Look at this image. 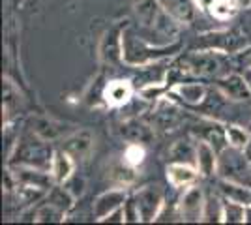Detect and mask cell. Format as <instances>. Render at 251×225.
Returning <instances> with one entry per match:
<instances>
[{
  "label": "cell",
  "mask_w": 251,
  "mask_h": 225,
  "mask_svg": "<svg viewBox=\"0 0 251 225\" xmlns=\"http://www.w3.org/2000/svg\"><path fill=\"white\" fill-rule=\"evenodd\" d=\"M133 11L139 25L137 32L145 40L154 45L178 43L180 21L159 4V0H137Z\"/></svg>",
  "instance_id": "obj_1"
},
{
  "label": "cell",
  "mask_w": 251,
  "mask_h": 225,
  "mask_svg": "<svg viewBox=\"0 0 251 225\" xmlns=\"http://www.w3.org/2000/svg\"><path fill=\"white\" fill-rule=\"evenodd\" d=\"M176 49L178 43H173V45H154L148 40H145L133 26H124L122 53H124L126 64L143 68V66L163 60L167 54H173Z\"/></svg>",
  "instance_id": "obj_2"
},
{
  "label": "cell",
  "mask_w": 251,
  "mask_h": 225,
  "mask_svg": "<svg viewBox=\"0 0 251 225\" xmlns=\"http://www.w3.org/2000/svg\"><path fill=\"white\" fill-rule=\"evenodd\" d=\"M52 152L47 141L38 137L36 133L23 135L17 139L15 147L10 154L8 165H26V167H38V169H51Z\"/></svg>",
  "instance_id": "obj_3"
},
{
  "label": "cell",
  "mask_w": 251,
  "mask_h": 225,
  "mask_svg": "<svg viewBox=\"0 0 251 225\" xmlns=\"http://www.w3.org/2000/svg\"><path fill=\"white\" fill-rule=\"evenodd\" d=\"M227 54L218 49H201L191 51L182 58V72L195 77H214L218 79L227 72Z\"/></svg>",
  "instance_id": "obj_4"
},
{
  "label": "cell",
  "mask_w": 251,
  "mask_h": 225,
  "mask_svg": "<svg viewBox=\"0 0 251 225\" xmlns=\"http://www.w3.org/2000/svg\"><path fill=\"white\" fill-rule=\"evenodd\" d=\"M218 176L230 182H240L251 186V163L244 150L227 145L218 158Z\"/></svg>",
  "instance_id": "obj_5"
},
{
  "label": "cell",
  "mask_w": 251,
  "mask_h": 225,
  "mask_svg": "<svg viewBox=\"0 0 251 225\" xmlns=\"http://www.w3.org/2000/svg\"><path fill=\"white\" fill-rule=\"evenodd\" d=\"M133 197L141 212V222L143 224H152L156 222L161 208L165 206V192L159 184H147L133 192Z\"/></svg>",
  "instance_id": "obj_6"
},
{
  "label": "cell",
  "mask_w": 251,
  "mask_h": 225,
  "mask_svg": "<svg viewBox=\"0 0 251 225\" xmlns=\"http://www.w3.org/2000/svg\"><path fill=\"white\" fill-rule=\"evenodd\" d=\"M204 206H206V193L197 184H191L184 188L182 197L178 199L176 210L180 222H202L204 218Z\"/></svg>",
  "instance_id": "obj_7"
},
{
  "label": "cell",
  "mask_w": 251,
  "mask_h": 225,
  "mask_svg": "<svg viewBox=\"0 0 251 225\" xmlns=\"http://www.w3.org/2000/svg\"><path fill=\"white\" fill-rule=\"evenodd\" d=\"M182 109L176 105V100H169V98H159L156 101V107L152 109V115H150V124L154 126V129L157 131H173L180 126L182 122Z\"/></svg>",
  "instance_id": "obj_8"
},
{
  "label": "cell",
  "mask_w": 251,
  "mask_h": 225,
  "mask_svg": "<svg viewBox=\"0 0 251 225\" xmlns=\"http://www.w3.org/2000/svg\"><path fill=\"white\" fill-rule=\"evenodd\" d=\"M214 86L232 103H251V86L244 74L229 72V74L218 77Z\"/></svg>",
  "instance_id": "obj_9"
},
{
  "label": "cell",
  "mask_w": 251,
  "mask_h": 225,
  "mask_svg": "<svg viewBox=\"0 0 251 225\" xmlns=\"http://www.w3.org/2000/svg\"><path fill=\"white\" fill-rule=\"evenodd\" d=\"M74 129H77L75 126L62 122L58 118L49 117V115H38L30 120V131L36 133L38 137H42L47 143H54V141H62L64 137H68Z\"/></svg>",
  "instance_id": "obj_10"
},
{
  "label": "cell",
  "mask_w": 251,
  "mask_h": 225,
  "mask_svg": "<svg viewBox=\"0 0 251 225\" xmlns=\"http://www.w3.org/2000/svg\"><path fill=\"white\" fill-rule=\"evenodd\" d=\"M122 34H124V26L122 25H115L111 26L107 32L103 34V38L100 40V60L103 64L116 66L120 62H124V53H122Z\"/></svg>",
  "instance_id": "obj_11"
},
{
  "label": "cell",
  "mask_w": 251,
  "mask_h": 225,
  "mask_svg": "<svg viewBox=\"0 0 251 225\" xmlns=\"http://www.w3.org/2000/svg\"><path fill=\"white\" fill-rule=\"evenodd\" d=\"M8 173L15 184L36 186V188H43V190H51L54 186V178L49 169H38V167H26V165H8Z\"/></svg>",
  "instance_id": "obj_12"
},
{
  "label": "cell",
  "mask_w": 251,
  "mask_h": 225,
  "mask_svg": "<svg viewBox=\"0 0 251 225\" xmlns=\"http://www.w3.org/2000/svg\"><path fill=\"white\" fill-rule=\"evenodd\" d=\"M210 88L204 83H175L169 86V96L173 100H176L180 103L188 105V107H197L202 105L208 98Z\"/></svg>",
  "instance_id": "obj_13"
},
{
  "label": "cell",
  "mask_w": 251,
  "mask_h": 225,
  "mask_svg": "<svg viewBox=\"0 0 251 225\" xmlns=\"http://www.w3.org/2000/svg\"><path fill=\"white\" fill-rule=\"evenodd\" d=\"M129 197V193L124 188H111L101 192L92 203V216L96 222H103L111 212H115L118 208H122L126 199Z\"/></svg>",
  "instance_id": "obj_14"
},
{
  "label": "cell",
  "mask_w": 251,
  "mask_h": 225,
  "mask_svg": "<svg viewBox=\"0 0 251 225\" xmlns=\"http://www.w3.org/2000/svg\"><path fill=\"white\" fill-rule=\"evenodd\" d=\"M60 149L66 150L75 161H84L94 149V135L88 129H74L68 137L62 139Z\"/></svg>",
  "instance_id": "obj_15"
},
{
  "label": "cell",
  "mask_w": 251,
  "mask_h": 225,
  "mask_svg": "<svg viewBox=\"0 0 251 225\" xmlns=\"http://www.w3.org/2000/svg\"><path fill=\"white\" fill-rule=\"evenodd\" d=\"M120 135L127 143H148L154 137V126L141 118H126L120 124Z\"/></svg>",
  "instance_id": "obj_16"
},
{
  "label": "cell",
  "mask_w": 251,
  "mask_h": 225,
  "mask_svg": "<svg viewBox=\"0 0 251 225\" xmlns=\"http://www.w3.org/2000/svg\"><path fill=\"white\" fill-rule=\"evenodd\" d=\"M218 158L220 152L216 150V147L208 143L206 139H197V169H199L201 176H214L218 175Z\"/></svg>",
  "instance_id": "obj_17"
},
{
  "label": "cell",
  "mask_w": 251,
  "mask_h": 225,
  "mask_svg": "<svg viewBox=\"0 0 251 225\" xmlns=\"http://www.w3.org/2000/svg\"><path fill=\"white\" fill-rule=\"evenodd\" d=\"M133 98V83L127 79L109 81L103 88V100L111 107H122Z\"/></svg>",
  "instance_id": "obj_18"
},
{
  "label": "cell",
  "mask_w": 251,
  "mask_h": 225,
  "mask_svg": "<svg viewBox=\"0 0 251 225\" xmlns=\"http://www.w3.org/2000/svg\"><path fill=\"white\" fill-rule=\"evenodd\" d=\"M201 176L199 169L189 163H180V161H171L167 167V180L175 188H188L191 184L197 182Z\"/></svg>",
  "instance_id": "obj_19"
},
{
  "label": "cell",
  "mask_w": 251,
  "mask_h": 225,
  "mask_svg": "<svg viewBox=\"0 0 251 225\" xmlns=\"http://www.w3.org/2000/svg\"><path fill=\"white\" fill-rule=\"evenodd\" d=\"M167 158L169 161H180V163L195 165V161H197V139H191V137L176 139L171 145Z\"/></svg>",
  "instance_id": "obj_20"
},
{
  "label": "cell",
  "mask_w": 251,
  "mask_h": 225,
  "mask_svg": "<svg viewBox=\"0 0 251 225\" xmlns=\"http://www.w3.org/2000/svg\"><path fill=\"white\" fill-rule=\"evenodd\" d=\"M75 163H77V161H75L66 150H62V149L54 150L52 161H51V169H49L52 175V178H54V184H64L68 178H72L75 171Z\"/></svg>",
  "instance_id": "obj_21"
},
{
  "label": "cell",
  "mask_w": 251,
  "mask_h": 225,
  "mask_svg": "<svg viewBox=\"0 0 251 225\" xmlns=\"http://www.w3.org/2000/svg\"><path fill=\"white\" fill-rule=\"evenodd\" d=\"M220 193L225 197V199H230V201H238V203L250 204L251 203V186L248 184H240V182H230V180H223L220 178Z\"/></svg>",
  "instance_id": "obj_22"
},
{
  "label": "cell",
  "mask_w": 251,
  "mask_h": 225,
  "mask_svg": "<svg viewBox=\"0 0 251 225\" xmlns=\"http://www.w3.org/2000/svg\"><path fill=\"white\" fill-rule=\"evenodd\" d=\"M159 4L180 23H189L197 10L195 0H159Z\"/></svg>",
  "instance_id": "obj_23"
},
{
  "label": "cell",
  "mask_w": 251,
  "mask_h": 225,
  "mask_svg": "<svg viewBox=\"0 0 251 225\" xmlns=\"http://www.w3.org/2000/svg\"><path fill=\"white\" fill-rule=\"evenodd\" d=\"M45 201L56 204L58 208H62L64 212H70L75 206V201H77V199H75L74 193L70 192L64 184H54L51 190H49V193H47Z\"/></svg>",
  "instance_id": "obj_24"
},
{
  "label": "cell",
  "mask_w": 251,
  "mask_h": 225,
  "mask_svg": "<svg viewBox=\"0 0 251 225\" xmlns=\"http://www.w3.org/2000/svg\"><path fill=\"white\" fill-rule=\"evenodd\" d=\"M66 214H68V212H64L62 208H58L56 204L45 201V204H42V206L36 210L34 222H36V224H60V222L66 220Z\"/></svg>",
  "instance_id": "obj_25"
},
{
  "label": "cell",
  "mask_w": 251,
  "mask_h": 225,
  "mask_svg": "<svg viewBox=\"0 0 251 225\" xmlns=\"http://www.w3.org/2000/svg\"><path fill=\"white\" fill-rule=\"evenodd\" d=\"M223 224H246V204L223 197Z\"/></svg>",
  "instance_id": "obj_26"
},
{
  "label": "cell",
  "mask_w": 251,
  "mask_h": 225,
  "mask_svg": "<svg viewBox=\"0 0 251 225\" xmlns=\"http://www.w3.org/2000/svg\"><path fill=\"white\" fill-rule=\"evenodd\" d=\"M202 222L223 224V197H221V193H210V195H206V206H204Z\"/></svg>",
  "instance_id": "obj_27"
},
{
  "label": "cell",
  "mask_w": 251,
  "mask_h": 225,
  "mask_svg": "<svg viewBox=\"0 0 251 225\" xmlns=\"http://www.w3.org/2000/svg\"><path fill=\"white\" fill-rule=\"evenodd\" d=\"M225 135H227V143H229L230 147L244 150L251 137V131L248 128L236 126V124H227L225 126Z\"/></svg>",
  "instance_id": "obj_28"
},
{
  "label": "cell",
  "mask_w": 251,
  "mask_h": 225,
  "mask_svg": "<svg viewBox=\"0 0 251 225\" xmlns=\"http://www.w3.org/2000/svg\"><path fill=\"white\" fill-rule=\"evenodd\" d=\"M145 147L141 143H127V147L124 150V161L131 167H139L145 161Z\"/></svg>",
  "instance_id": "obj_29"
},
{
  "label": "cell",
  "mask_w": 251,
  "mask_h": 225,
  "mask_svg": "<svg viewBox=\"0 0 251 225\" xmlns=\"http://www.w3.org/2000/svg\"><path fill=\"white\" fill-rule=\"evenodd\" d=\"M111 178L118 182V186H127L135 180V167L127 165V163H122V165H116L115 169L111 171Z\"/></svg>",
  "instance_id": "obj_30"
},
{
  "label": "cell",
  "mask_w": 251,
  "mask_h": 225,
  "mask_svg": "<svg viewBox=\"0 0 251 225\" xmlns=\"http://www.w3.org/2000/svg\"><path fill=\"white\" fill-rule=\"evenodd\" d=\"M165 92H169V86H165V83H148L139 88L141 98L147 101H157L159 98H163Z\"/></svg>",
  "instance_id": "obj_31"
},
{
  "label": "cell",
  "mask_w": 251,
  "mask_h": 225,
  "mask_svg": "<svg viewBox=\"0 0 251 225\" xmlns=\"http://www.w3.org/2000/svg\"><path fill=\"white\" fill-rule=\"evenodd\" d=\"M124 214H126V224H139L141 222V212H139V206L133 197V193L126 199L124 203Z\"/></svg>",
  "instance_id": "obj_32"
},
{
  "label": "cell",
  "mask_w": 251,
  "mask_h": 225,
  "mask_svg": "<svg viewBox=\"0 0 251 225\" xmlns=\"http://www.w3.org/2000/svg\"><path fill=\"white\" fill-rule=\"evenodd\" d=\"M64 186L74 193L75 199H79V197L84 193V190H86V182H84V178L83 176H75V175L72 176V178H68V180L64 182Z\"/></svg>",
  "instance_id": "obj_33"
},
{
  "label": "cell",
  "mask_w": 251,
  "mask_h": 225,
  "mask_svg": "<svg viewBox=\"0 0 251 225\" xmlns=\"http://www.w3.org/2000/svg\"><path fill=\"white\" fill-rule=\"evenodd\" d=\"M101 224H126L124 206H122V208H118V210H115V212H111V214L107 216Z\"/></svg>",
  "instance_id": "obj_34"
},
{
  "label": "cell",
  "mask_w": 251,
  "mask_h": 225,
  "mask_svg": "<svg viewBox=\"0 0 251 225\" xmlns=\"http://www.w3.org/2000/svg\"><path fill=\"white\" fill-rule=\"evenodd\" d=\"M216 4H218V0H195V6L201 11H212Z\"/></svg>",
  "instance_id": "obj_35"
},
{
  "label": "cell",
  "mask_w": 251,
  "mask_h": 225,
  "mask_svg": "<svg viewBox=\"0 0 251 225\" xmlns=\"http://www.w3.org/2000/svg\"><path fill=\"white\" fill-rule=\"evenodd\" d=\"M232 4H234V8L240 11V10H246V8H251V0H230Z\"/></svg>",
  "instance_id": "obj_36"
},
{
  "label": "cell",
  "mask_w": 251,
  "mask_h": 225,
  "mask_svg": "<svg viewBox=\"0 0 251 225\" xmlns=\"http://www.w3.org/2000/svg\"><path fill=\"white\" fill-rule=\"evenodd\" d=\"M244 154H246V158H248L251 163V137H250V141H248V145H246V149H244Z\"/></svg>",
  "instance_id": "obj_37"
},
{
  "label": "cell",
  "mask_w": 251,
  "mask_h": 225,
  "mask_svg": "<svg viewBox=\"0 0 251 225\" xmlns=\"http://www.w3.org/2000/svg\"><path fill=\"white\" fill-rule=\"evenodd\" d=\"M246 224H251V203L246 204Z\"/></svg>",
  "instance_id": "obj_38"
},
{
  "label": "cell",
  "mask_w": 251,
  "mask_h": 225,
  "mask_svg": "<svg viewBox=\"0 0 251 225\" xmlns=\"http://www.w3.org/2000/svg\"><path fill=\"white\" fill-rule=\"evenodd\" d=\"M242 74H244V77L248 79V83H250V86H251V68H246Z\"/></svg>",
  "instance_id": "obj_39"
},
{
  "label": "cell",
  "mask_w": 251,
  "mask_h": 225,
  "mask_svg": "<svg viewBox=\"0 0 251 225\" xmlns=\"http://www.w3.org/2000/svg\"><path fill=\"white\" fill-rule=\"evenodd\" d=\"M246 68H251V53L246 56Z\"/></svg>",
  "instance_id": "obj_40"
},
{
  "label": "cell",
  "mask_w": 251,
  "mask_h": 225,
  "mask_svg": "<svg viewBox=\"0 0 251 225\" xmlns=\"http://www.w3.org/2000/svg\"><path fill=\"white\" fill-rule=\"evenodd\" d=\"M246 128H248V129H250V131H251V120H250V122H248V126H246Z\"/></svg>",
  "instance_id": "obj_41"
}]
</instances>
